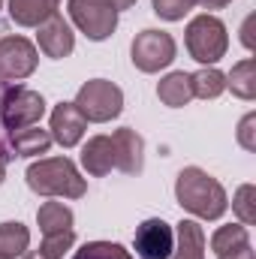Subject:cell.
Masks as SVG:
<instances>
[{
	"instance_id": "18",
	"label": "cell",
	"mask_w": 256,
	"mask_h": 259,
	"mask_svg": "<svg viewBox=\"0 0 256 259\" xmlns=\"http://www.w3.org/2000/svg\"><path fill=\"white\" fill-rule=\"evenodd\" d=\"M9 148L15 151V157H39V154H49V148H52V133L42 130L39 124L12 130V133H9Z\"/></svg>"
},
{
	"instance_id": "29",
	"label": "cell",
	"mask_w": 256,
	"mask_h": 259,
	"mask_svg": "<svg viewBox=\"0 0 256 259\" xmlns=\"http://www.w3.org/2000/svg\"><path fill=\"white\" fill-rule=\"evenodd\" d=\"M6 166H9V154H6V148L0 145V184L6 181Z\"/></svg>"
},
{
	"instance_id": "3",
	"label": "cell",
	"mask_w": 256,
	"mask_h": 259,
	"mask_svg": "<svg viewBox=\"0 0 256 259\" xmlns=\"http://www.w3.org/2000/svg\"><path fill=\"white\" fill-rule=\"evenodd\" d=\"M184 42H187V52L196 64L202 66H214L217 61L226 58V49H229V33H226V24L211 15V12H202L196 15L187 30H184Z\"/></svg>"
},
{
	"instance_id": "6",
	"label": "cell",
	"mask_w": 256,
	"mask_h": 259,
	"mask_svg": "<svg viewBox=\"0 0 256 259\" xmlns=\"http://www.w3.org/2000/svg\"><path fill=\"white\" fill-rule=\"evenodd\" d=\"M42 115H46V97L39 91H30L24 84H15V88H9L0 97V124L9 130V133L39 124Z\"/></svg>"
},
{
	"instance_id": "32",
	"label": "cell",
	"mask_w": 256,
	"mask_h": 259,
	"mask_svg": "<svg viewBox=\"0 0 256 259\" xmlns=\"http://www.w3.org/2000/svg\"><path fill=\"white\" fill-rule=\"evenodd\" d=\"M21 259H42V256H39V253L33 250V253H24V256H21Z\"/></svg>"
},
{
	"instance_id": "25",
	"label": "cell",
	"mask_w": 256,
	"mask_h": 259,
	"mask_svg": "<svg viewBox=\"0 0 256 259\" xmlns=\"http://www.w3.org/2000/svg\"><path fill=\"white\" fill-rule=\"evenodd\" d=\"M75 244V232L66 229V232H58V235H42V244H39V256L42 259H64L66 250H72Z\"/></svg>"
},
{
	"instance_id": "31",
	"label": "cell",
	"mask_w": 256,
	"mask_h": 259,
	"mask_svg": "<svg viewBox=\"0 0 256 259\" xmlns=\"http://www.w3.org/2000/svg\"><path fill=\"white\" fill-rule=\"evenodd\" d=\"M106 3H112L118 12H124V9H130V6H136V0H106Z\"/></svg>"
},
{
	"instance_id": "4",
	"label": "cell",
	"mask_w": 256,
	"mask_h": 259,
	"mask_svg": "<svg viewBox=\"0 0 256 259\" xmlns=\"http://www.w3.org/2000/svg\"><path fill=\"white\" fill-rule=\"evenodd\" d=\"M72 106L88 124H109L124 112V91L109 78H91L78 88Z\"/></svg>"
},
{
	"instance_id": "33",
	"label": "cell",
	"mask_w": 256,
	"mask_h": 259,
	"mask_svg": "<svg viewBox=\"0 0 256 259\" xmlns=\"http://www.w3.org/2000/svg\"><path fill=\"white\" fill-rule=\"evenodd\" d=\"M0 6H3V0H0Z\"/></svg>"
},
{
	"instance_id": "27",
	"label": "cell",
	"mask_w": 256,
	"mask_h": 259,
	"mask_svg": "<svg viewBox=\"0 0 256 259\" xmlns=\"http://www.w3.org/2000/svg\"><path fill=\"white\" fill-rule=\"evenodd\" d=\"M235 136H238V145H241L244 151H256V112H247V115L241 118Z\"/></svg>"
},
{
	"instance_id": "22",
	"label": "cell",
	"mask_w": 256,
	"mask_h": 259,
	"mask_svg": "<svg viewBox=\"0 0 256 259\" xmlns=\"http://www.w3.org/2000/svg\"><path fill=\"white\" fill-rule=\"evenodd\" d=\"M193 97L199 100H217L226 91V72L214 69V66H202L199 72H190Z\"/></svg>"
},
{
	"instance_id": "26",
	"label": "cell",
	"mask_w": 256,
	"mask_h": 259,
	"mask_svg": "<svg viewBox=\"0 0 256 259\" xmlns=\"http://www.w3.org/2000/svg\"><path fill=\"white\" fill-rule=\"evenodd\" d=\"M151 6H154V15H160L163 21H181L196 6V0H151Z\"/></svg>"
},
{
	"instance_id": "12",
	"label": "cell",
	"mask_w": 256,
	"mask_h": 259,
	"mask_svg": "<svg viewBox=\"0 0 256 259\" xmlns=\"http://www.w3.org/2000/svg\"><path fill=\"white\" fill-rule=\"evenodd\" d=\"M109 139L115 148V169H121L124 175H139L145 166V139L133 127L115 130Z\"/></svg>"
},
{
	"instance_id": "15",
	"label": "cell",
	"mask_w": 256,
	"mask_h": 259,
	"mask_svg": "<svg viewBox=\"0 0 256 259\" xmlns=\"http://www.w3.org/2000/svg\"><path fill=\"white\" fill-rule=\"evenodd\" d=\"M61 0H9V18L18 27H39L52 15H58Z\"/></svg>"
},
{
	"instance_id": "24",
	"label": "cell",
	"mask_w": 256,
	"mask_h": 259,
	"mask_svg": "<svg viewBox=\"0 0 256 259\" xmlns=\"http://www.w3.org/2000/svg\"><path fill=\"white\" fill-rule=\"evenodd\" d=\"M232 211L238 217L241 226H253L256 223V187L253 184H241L232 196Z\"/></svg>"
},
{
	"instance_id": "11",
	"label": "cell",
	"mask_w": 256,
	"mask_h": 259,
	"mask_svg": "<svg viewBox=\"0 0 256 259\" xmlns=\"http://www.w3.org/2000/svg\"><path fill=\"white\" fill-rule=\"evenodd\" d=\"M84 130H88V121L81 118V112L72 103H58L52 109L49 133H52V142H58L61 148H75L84 139Z\"/></svg>"
},
{
	"instance_id": "20",
	"label": "cell",
	"mask_w": 256,
	"mask_h": 259,
	"mask_svg": "<svg viewBox=\"0 0 256 259\" xmlns=\"http://www.w3.org/2000/svg\"><path fill=\"white\" fill-rule=\"evenodd\" d=\"M30 247V229L18 220L0 223V259H18Z\"/></svg>"
},
{
	"instance_id": "5",
	"label": "cell",
	"mask_w": 256,
	"mask_h": 259,
	"mask_svg": "<svg viewBox=\"0 0 256 259\" xmlns=\"http://www.w3.org/2000/svg\"><path fill=\"white\" fill-rule=\"evenodd\" d=\"M66 12H69V21L91 42H103L118 30L121 12L106 0H66Z\"/></svg>"
},
{
	"instance_id": "10",
	"label": "cell",
	"mask_w": 256,
	"mask_h": 259,
	"mask_svg": "<svg viewBox=\"0 0 256 259\" xmlns=\"http://www.w3.org/2000/svg\"><path fill=\"white\" fill-rule=\"evenodd\" d=\"M36 30H39V33H36V46H39V52H42L46 58L64 61V58L72 55V49H75V33H72V24L66 21L64 15H52V18L42 21Z\"/></svg>"
},
{
	"instance_id": "21",
	"label": "cell",
	"mask_w": 256,
	"mask_h": 259,
	"mask_svg": "<svg viewBox=\"0 0 256 259\" xmlns=\"http://www.w3.org/2000/svg\"><path fill=\"white\" fill-rule=\"evenodd\" d=\"M226 91H232V97L238 100H253L256 97V61L244 58L226 72Z\"/></svg>"
},
{
	"instance_id": "2",
	"label": "cell",
	"mask_w": 256,
	"mask_h": 259,
	"mask_svg": "<svg viewBox=\"0 0 256 259\" xmlns=\"http://www.w3.org/2000/svg\"><path fill=\"white\" fill-rule=\"evenodd\" d=\"M27 187L36 196H58V199H81L88 193V181L75 169L69 157H42L27 166L24 172Z\"/></svg>"
},
{
	"instance_id": "19",
	"label": "cell",
	"mask_w": 256,
	"mask_h": 259,
	"mask_svg": "<svg viewBox=\"0 0 256 259\" xmlns=\"http://www.w3.org/2000/svg\"><path fill=\"white\" fill-rule=\"evenodd\" d=\"M36 223H39L42 235H58V232L72 229L75 214H72V208L64 205V202H42L39 211H36Z\"/></svg>"
},
{
	"instance_id": "8",
	"label": "cell",
	"mask_w": 256,
	"mask_h": 259,
	"mask_svg": "<svg viewBox=\"0 0 256 259\" xmlns=\"http://www.w3.org/2000/svg\"><path fill=\"white\" fill-rule=\"evenodd\" d=\"M39 64V49L27 36H3L0 39V78L21 81L30 78Z\"/></svg>"
},
{
	"instance_id": "1",
	"label": "cell",
	"mask_w": 256,
	"mask_h": 259,
	"mask_svg": "<svg viewBox=\"0 0 256 259\" xmlns=\"http://www.w3.org/2000/svg\"><path fill=\"white\" fill-rule=\"evenodd\" d=\"M175 199L184 211L199 220H220L229 208V196L223 184L199 166H187L175 178Z\"/></svg>"
},
{
	"instance_id": "23",
	"label": "cell",
	"mask_w": 256,
	"mask_h": 259,
	"mask_svg": "<svg viewBox=\"0 0 256 259\" xmlns=\"http://www.w3.org/2000/svg\"><path fill=\"white\" fill-rule=\"evenodd\" d=\"M72 259H136L124 244L118 241H84Z\"/></svg>"
},
{
	"instance_id": "9",
	"label": "cell",
	"mask_w": 256,
	"mask_h": 259,
	"mask_svg": "<svg viewBox=\"0 0 256 259\" xmlns=\"http://www.w3.org/2000/svg\"><path fill=\"white\" fill-rule=\"evenodd\" d=\"M175 247V229L163 217H148L136 226L133 250L139 259H169Z\"/></svg>"
},
{
	"instance_id": "13",
	"label": "cell",
	"mask_w": 256,
	"mask_h": 259,
	"mask_svg": "<svg viewBox=\"0 0 256 259\" xmlns=\"http://www.w3.org/2000/svg\"><path fill=\"white\" fill-rule=\"evenodd\" d=\"M211 250H214L217 259H253L247 226H241V223L217 226L214 235H211Z\"/></svg>"
},
{
	"instance_id": "7",
	"label": "cell",
	"mask_w": 256,
	"mask_h": 259,
	"mask_svg": "<svg viewBox=\"0 0 256 259\" xmlns=\"http://www.w3.org/2000/svg\"><path fill=\"white\" fill-rule=\"evenodd\" d=\"M175 55H178V46H175L172 33L154 30V27L136 33V39L130 46V58L139 72H160L175 61Z\"/></svg>"
},
{
	"instance_id": "28",
	"label": "cell",
	"mask_w": 256,
	"mask_h": 259,
	"mask_svg": "<svg viewBox=\"0 0 256 259\" xmlns=\"http://www.w3.org/2000/svg\"><path fill=\"white\" fill-rule=\"evenodd\" d=\"M250 24H253V15L244 21V27H241V42L247 46V49H253V39H250Z\"/></svg>"
},
{
	"instance_id": "30",
	"label": "cell",
	"mask_w": 256,
	"mask_h": 259,
	"mask_svg": "<svg viewBox=\"0 0 256 259\" xmlns=\"http://www.w3.org/2000/svg\"><path fill=\"white\" fill-rule=\"evenodd\" d=\"M199 6H205V9H223V6H229L232 0H196Z\"/></svg>"
},
{
	"instance_id": "16",
	"label": "cell",
	"mask_w": 256,
	"mask_h": 259,
	"mask_svg": "<svg viewBox=\"0 0 256 259\" xmlns=\"http://www.w3.org/2000/svg\"><path fill=\"white\" fill-rule=\"evenodd\" d=\"M157 97H160V103L169 106V109H184V106H190V100H196V97H193V84H190V72L175 69V72L163 75L160 84H157Z\"/></svg>"
},
{
	"instance_id": "17",
	"label": "cell",
	"mask_w": 256,
	"mask_h": 259,
	"mask_svg": "<svg viewBox=\"0 0 256 259\" xmlns=\"http://www.w3.org/2000/svg\"><path fill=\"white\" fill-rule=\"evenodd\" d=\"M169 259H205V232L196 220H181L175 226V247Z\"/></svg>"
},
{
	"instance_id": "14",
	"label": "cell",
	"mask_w": 256,
	"mask_h": 259,
	"mask_svg": "<svg viewBox=\"0 0 256 259\" xmlns=\"http://www.w3.org/2000/svg\"><path fill=\"white\" fill-rule=\"evenodd\" d=\"M84 172L91 178H103L115 169V148H112V139L109 136H91L84 145H81V154H78Z\"/></svg>"
}]
</instances>
